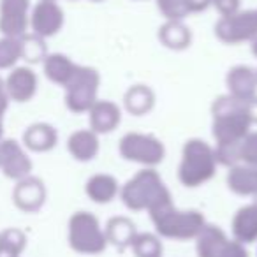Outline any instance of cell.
<instances>
[{"label":"cell","mask_w":257,"mask_h":257,"mask_svg":"<svg viewBox=\"0 0 257 257\" xmlns=\"http://www.w3.org/2000/svg\"><path fill=\"white\" fill-rule=\"evenodd\" d=\"M157 9L164 22H175V20H185L190 16L187 0H155Z\"/></svg>","instance_id":"30"},{"label":"cell","mask_w":257,"mask_h":257,"mask_svg":"<svg viewBox=\"0 0 257 257\" xmlns=\"http://www.w3.org/2000/svg\"><path fill=\"white\" fill-rule=\"evenodd\" d=\"M6 90L11 102L27 104L37 95L39 90V76L30 65H16L4 78Z\"/></svg>","instance_id":"13"},{"label":"cell","mask_w":257,"mask_h":257,"mask_svg":"<svg viewBox=\"0 0 257 257\" xmlns=\"http://www.w3.org/2000/svg\"><path fill=\"white\" fill-rule=\"evenodd\" d=\"M211 2V8L217 9V13L220 16H227L232 15V13L239 11V2L241 0H210Z\"/></svg>","instance_id":"33"},{"label":"cell","mask_w":257,"mask_h":257,"mask_svg":"<svg viewBox=\"0 0 257 257\" xmlns=\"http://www.w3.org/2000/svg\"><path fill=\"white\" fill-rule=\"evenodd\" d=\"M27 234L20 227H6L0 231V257H22L27 248Z\"/></svg>","instance_id":"26"},{"label":"cell","mask_w":257,"mask_h":257,"mask_svg":"<svg viewBox=\"0 0 257 257\" xmlns=\"http://www.w3.org/2000/svg\"><path fill=\"white\" fill-rule=\"evenodd\" d=\"M22 145L32 154H48L58 145V131L48 121L30 123L23 131Z\"/></svg>","instance_id":"16"},{"label":"cell","mask_w":257,"mask_h":257,"mask_svg":"<svg viewBox=\"0 0 257 257\" xmlns=\"http://www.w3.org/2000/svg\"><path fill=\"white\" fill-rule=\"evenodd\" d=\"M171 196L157 168H143L120 187L118 199L128 211L141 213L150 211L161 201Z\"/></svg>","instance_id":"4"},{"label":"cell","mask_w":257,"mask_h":257,"mask_svg":"<svg viewBox=\"0 0 257 257\" xmlns=\"http://www.w3.org/2000/svg\"><path fill=\"white\" fill-rule=\"evenodd\" d=\"M225 90L227 95L239 100H248L257 95V72L245 64L234 65L225 74Z\"/></svg>","instance_id":"15"},{"label":"cell","mask_w":257,"mask_h":257,"mask_svg":"<svg viewBox=\"0 0 257 257\" xmlns=\"http://www.w3.org/2000/svg\"><path fill=\"white\" fill-rule=\"evenodd\" d=\"M118 154L123 161L141 168H157L166 159V147L154 134L127 133L118 141Z\"/></svg>","instance_id":"7"},{"label":"cell","mask_w":257,"mask_h":257,"mask_svg":"<svg viewBox=\"0 0 257 257\" xmlns=\"http://www.w3.org/2000/svg\"><path fill=\"white\" fill-rule=\"evenodd\" d=\"M4 140V116L0 114V141Z\"/></svg>","instance_id":"37"},{"label":"cell","mask_w":257,"mask_h":257,"mask_svg":"<svg viewBox=\"0 0 257 257\" xmlns=\"http://www.w3.org/2000/svg\"><path fill=\"white\" fill-rule=\"evenodd\" d=\"M215 147L201 138H190L183 143L178 164V182L185 189H199L215 178L218 169Z\"/></svg>","instance_id":"3"},{"label":"cell","mask_w":257,"mask_h":257,"mask_svg":"<svg viewBox=\"0 0 257 257\" xmlns=\"http://www.w3.org/2000/svg\"><path fill=\"white\" fill-rule=\"evenodd\" d=\"M159 43L171 51H183L192 44V30L185 25V20L164 22L159 29Z\"/></svg>","instance_id":"22"},{"label":"cell","mask_w":257,"mask_h":257,"mask_svg":"<svg viewBox=\"0 0 257 257\" xmlns=\"http://www.w3.org/2000/svg\"><path fill=\"white\" fill-rule=\"evenodd\" d=\"M67 152L74 161L90 162L100 152V136L92 128H78L67 138Z\"/></svg>","instance_id":"18"},{"label":"cell","mask_w":257,"mask_h":257,"mask_svg":"<svg viewBox=\"0 0 257 257\" xmlns=\"http://www.w3.org/2000/svg\"><path fill=\"white\" fill-rule=\"evenodd\" d=\"M100 72L90 65H78L71 81L64 86V102L71 113L86 114L99 99Z\"/></svg>","instance_id":"6"},{"label":"cell","mask_w":257,"mask_h":257,"mask_svg":"<svg viewBox=\"0 0 257 257\" xmlns=\"http://www.w3.org/2000/svg\"><path fill=\"white\" fill-rule=\"evenodd\" d=\"M120 183L109 173H95L85 183V194L95 204H109L120 196Z\"/></svg>","instance_id":"20"},{"label":"cell","mask_w":257,"mask_h":257,"mask_svg":"<svg viewBox=\"0 0 257 257\" xmlns=\"http://www.w3.org/2000/svg\"><path fill=\"white\" fill-rule=\"evenodd\" d=\"M67 243L79 255H99L109 246L100 220L86 210L74 211L69 217Z\"/></svg>","instance_id":"5"},{"label":"cell","mask_w":257,"mask_h":257,"mask_svg":"<svg viewBox=\"0 0 257 257\" xmlns=\"http://www.w3.org/2000/svg\"><path fill=\"white\" fill-rule=\"evenodd\" d=\"M48 55L46 46H44V39L34 36V34H27L23 36V60L29 62H43L44 57Z\"/></svg>","instance_id":"31"},{"label":"cell","mask_w":257,"mask_h":257,"mask_svg":"<svg viewBox=\"0 0 257 257\" xmlns=\"http://www.w3.org/2000/svg\"><path fill=\"white\" fill-rule=\"evenodd\" d=\"M134 257H162L164 253V245L162 238L157 232H140L134 236L131 243Z\"/></svg>","instance_id":"27"},{"label":"cell","mask_w":257,"mask_h":257,"mask_svg":"<svg viewBox=\"0 0 257 257\" xmlns=\"http://www.w3.org/2000/svg\"><path fill=\"white\" fill-rule=\"evenodd\" d=\"M104 232H106L107 245L114 246L118 250H127L131 248L134 236L138 234L136 224L125 215H116L111 217L104 225Z\"/></svg>","instance_id":"24"},{"label":"cell","mask_w":257,"mask_h":257,"mask_svg":"<svg viewBox=\"0 0 257 257\" xmlns=\"http://www.w3.org/2000/svg\"><path fill=\"white\" fill-rule=\"evenodd\" d=\"M227 239H229L227 232H225L220 225L206 222V225L201 229L199 234L194 238L196 255L197 257H217Z\"/></svg>","instance_id":"25"},{"label":"cell","mask_w":257,"mask_h":257,"mask_svg":"<svg viewBox=\"0 0 257 257\" xmlns=\"http://www.w3.org/2000/svg\"><path fill=\"white\" fill-rule=\"evenodd\" d=\"M23 60V37L0 36V72L11 71Z\"/></svg>","instance_id":"28"},{"label":"cell","mask_w":257,"mask_h":257,"mask_svg":"<svg viewBox=\"0 0 257 257\" xmlns=\"http://www.w3.org/2000/svg\"><path fill=\"white\" fill-rule=\"evenodd\" d=\"M155 92L148 85L138 83L128 86L123 93V109L133 116H145L155 107Z\"/></svg>","instance_id":"23"},{"label":"cell","mask_w":257,"mask_h":257,"mask_svg":"<svg viewBox=\"0 0 257 257\" xmlns=\"http://www.w3.org/2000/svg\"><path fill=\"white\" fill-rule=\"evenodd\" d=\"M231 238L243 245L257 243V201L246 203L231 218Z\"/></svg>","instance_id":"17"},{"label":"cell","mask_w":257,"mask_h":257,"mask_svg":"<svg viewBox=\"0 0 257 257\" xmlns=\"http://www.w3.org/2000/svg\"><path fill=\"white\" fill-rule=\"evenodd\" d=\"M255 201H257V199H255Z\"/></svg>","instance_id":"40"},{"label":"cell","mask_w":257,"mask_h":257,"mask_svg":"<svg viewBox=\"0 0 257 257\" xmlns=\"http://www.w3.org/2000/svg\"><path fill=\"white\" fill-rule=\"evenodd\" d=\"M250 51H252V55L257 58V37H253V39L250 41Z\"/></svg>","instance_id":"36"},{"label":"cell","mask_w":257,"mask_h":257,"mask_svg":"<svg viewBox=\"0 0 257 257\" xmlns=\"http://www.w3.org/2000/svg\"><path fill=\"white\" fill-rule=\"evenodd\" d=\"M30 0H0V36L23 37L29 34Z\"/></svg>","instance_id":"11"},{"label":"cell","mask_w":257,"mask_h":257,"mask_svg":"<svg viewBox=\"0 0 257 257\" xmlns=\"http://www.w3.org/2000/svg\"><path fill=\"white\" fill-rule=\"evenodd\" d=\"M215 37L225 46H239L257 37V9H239L220 16L215 23Z\"/></svg>","instance_id":"8"},{"label":"cell","mask_w":257,"mask_h":257,"mask_svg":"<svg viewBox=\"0 0 257 257\" xmlns=\"http://www.w3.org/2000/svg\"><path fill=\"white\" fill-rule=\"evenodd\" d=\"M154 229L162 239L171 241H190L199 234L201 229L206 225V217L199 210H182L175 204L173 196L148 211Z\"/></svg>","instance_id":"2"},{"label":"cell","mask_w":257,"mask_h":257,"mask_svg":"<svg viewBox=\"0 0 257 257\" xmlns=\"http://www.w3.org/2000/svg\"><path fill=\"white\" fill-rule=\"evenodd\" d=\"M217 257H250V253L246 245L236 241L234 238H229L224 243V246H222V250L218 252Z\"/></svg>","instance_id":"32"},{"label":"cell","mask_w":257,"mask_h":257,"mask_svg":"<svg viewBox=\"0 0 257 257\" xmlns=\"http://www.w3.org/2000/svg\"><path fill=\"white\" fill-rule=\"evenodd\" d=\"M86 114L88 127L99 136L114 133L121 123V107L109 99H97Z\"/></svg>","instance_id":"14"},{"label":"cell","mask_w":257,"mask_h":257,"mask_svg":"<svg viewBox=\"0 0 257 257\" xmlns=\"http://www.w3.org/2000/svg\"><path fill=\"white\" fill-rule=\"evenodd\" d=\"M225 185L234 196L257 199V168L246 164H234L227 168Z\"/></svg>","instance_id":"19"},{"label":"cell","mask_w":257,"mask_h":257,"mask_svg":"<svg viewBox=\"0 0 257 257\" xmlns=\"http://www.w3.org/2000/svg\"><path fill=\"white\" fill-rule=\"evenodd\" d=\"M255 72H257V69H255Z\"/></svg>","instance_id":"39"},{"label":"cell","mask_w":257,"mask_h":257,"mask_svg":"<svg viewBox=\"0 0 257 257\" xmlns=\"http://www.w3.org/2000/svg\"><path fill=\"white\" fill-rule=\"evenodd\" d=\"M253 123L250 120L246 100L234 97L218 95L211 104V136L217 152L218 164L231 168L234 166V150L243 138L252 131Z\"/></svg>","instance_id":"1"},{"label":"cell","mask_w":257,"mask_h":257,"mask_svg":"<svg viewBox=\"0 0 257 257\" xmlns=\"http://www.w3.org/2000/svg\"><path fill=\"white\" fill-rule=\"evenodd\" d=\"M187 8H189L190 15H197V13H203L206 9L211 8L210 0H187Z\"/></svg>","instance_id":"34"},{"label":"cell","mask_w":257,"mask_h":257,"mask_svg":"<svg viewBox=\"0 0 257 257\" xmlns=\"http://www.w3.org/2000/svg\"><path fill=\"white\" fill-rule=\"evenodd\" d=\"M9 104H11V100H9L8 90H6L4 78H2V76H0V114H2V116H4V114L8 113V109H9Z\"/></svg>","instance_id":"35"},{"label":"cell","mask_w":257,"mask_h":257,"mask_svg":"<svg viewBox=\"0 0 257 257\" xmlns=\"http://www.w3.org/2000/svg\"><path fill=\"white\" fill-rule=\"evenodd\" d=\"M11 197L16 210H20L22 213H37L46 204L48 189L39 176L29 175L15 182Z\"/></svg>","instance_id":"12"},{"label":"cell","mask_w":257,"mask_h":257,"mask_svg":"<svg viewBox=\"0 0 257 257\" xmlns=\"http://www.w3.org/2000/svg\"><path fill=\"white\" fill-rule=\"evenodd\" d=\"M34 162L29 155V150L16 140L0 141V173L6 178L18 182L25 176L32 175Z\"/></svg>","instance_id":"10"},{"label":"cell","mask_w":257,"mask_h":257,"mask_svg":"<svg viewBox=\"0 0 257 257\" xmlns=\"http://www.w3.org/2000/svg\"><path fill=\"white\" fill-rule=\"evenodd\" d=\"M234 164L257 168V131H250L234 150Z\"/></svg>","instance_id":"29"},{"label":"cell","mask_w":257,"mask_h":257,"mask_svg":"<svg viewBox=\"0 0 257 257\" xmlns=\"http://www.w3.org/2000/svg\"><path fill=\"white\" fill-rule=\"evenodd\" d=\"M65 25V13L57 0H37L30 11L29 32L41 39L58 36Z\"/></svg>","instance_id":"9"},{"label":"cell","mask_w":257,"mask_h":257,"mask_svg":"<svg viewBox=\"0 0 257 257\" xmlns=\"http://www.w3.org/2000/svg\"><path fill=\"white\" fill-rule=\"evenodd\" d=\"M78 64L65 53H48L43 60V72L48 81L64 88L74 76Z\"/></svg>","instance_id":"21"},{"label":"cell","mask_w":257,"mask_h":257,"mask_svg":"<svg viewBox=\"0 0 257 257\" xmlns=\"http://www.w3.org/2000/svg\"><path fill=\"white\" fill-rule=\"evenodd\" d=\"M90 2H104V0H90Z\"/></svg>","instance_id":"38"}]
</instances>
